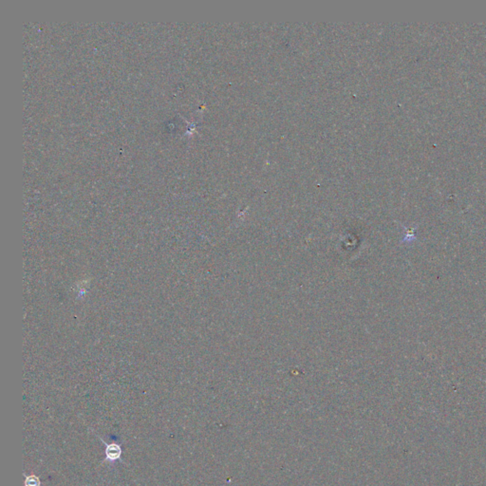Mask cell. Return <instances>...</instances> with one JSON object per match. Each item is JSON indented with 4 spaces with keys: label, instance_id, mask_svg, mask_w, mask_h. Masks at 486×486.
Returning <instances> with one entry per match:
<instances>
[{
    "label": "cell",
    "instance_id": "cell-1",
    "mask_svg": "<svg viewBox=\"0 0 486 486\" xmlns=\"http://www.w3.org/2000/svg\"><path fill=\"white\" fill-rule=\"evenodd\" d=\"M102 442L105 443V445H106V449H105V455H106L105 460L106 461L113 462V461L121 459L123 450H122V447L120 444L116 443H107L103 440H102Z\"/></svg>",
    "mask_w": 486,
    "mask_h": 486
},
{
    "label": "cell",
    "instance_id": "cell-2",
    "mask_svg": "<svg viewBox=\"0 0 486 486\" xmlns=\"http://www.w3.org/2000/svg\"><path fill=\"white\" fill-rule=\"evenodd\" d=\"M24 486H41V482H40L39 477H37L35 475L25 476Z\"/></svg>",
    "mask_w": 486,
    "mask_h": 486
}]
</instances>
